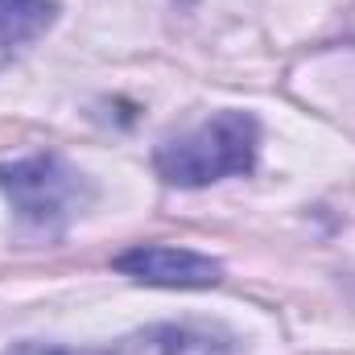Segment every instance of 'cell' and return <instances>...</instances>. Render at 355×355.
<instances>
[{
  "mask_svg": "<svg viewBox=\"0 0 355 355\" xmlns=\"http://www.w3.org/2000/svg\"><path fill=\"white\" fill-rule=\"evenodd\" d=\"M257 149H261V124L248 112H215L190 132L162 141L153 153V170L166 186L198 190L219 178L252 174Z\"/></svg>",
  "mask_w": 355,
  "mask_h": 355,
  "instance_id": "obj_1",
  "label": "cell"
},
{
  "mask_svg": "<svg viewBox=\"0 0 355 355\" xmlns=\"http://www.w3.org/2000/svg\"><path fill=\"white\" fill-rule=\"evenodd\" d=\"M0 194L25 223L67 227L91 207L95 186L58 153H29L17 162H0Z\"/></svg>",
  "mask_w": 355,
  "mask_h": 355,
  "instance_id": "obj_2",
  "label": "cell"
},
{
  "mask_svg": "<svg viewBox=\"0 0 355 355\" xmlns=\"http://www.w3.org/2000/svg\"><path fill=\"white\" fill-rule=\"evenodd\" d=\"M116 272L157 285V289H211L223 281V265L194 252V248H174V244H137L112 261Z\"/></svg>",
  "mask_w": 355,
  "mask_h": 355,
  "instance_id": "obj_3",
  "label": "cell"
},
{
  "mask_svg": "<svg viewBox=\"0 0 355 355\" xmlns=\"http://www.w3.org/2000/svg\"><path fill=\"white\" fill-rule=\"evenodd\" d=\"M240 343L223 327L202 322H153L116 343H103L99 355H236Z\"/></svg>",
  "mask_w": 355,
  "mask_h": 355,
  "instance_id": "obj_4",
  "label": "cell"
},
{
  "mask_svg": "<svg viewBox=\"0 0 355 355\" xmlns=\"http://www.w3.org/2000/svg\"><path fill=\"white\" fill-rule=\"evenodd\" d=\"M58 21V0H0V33L21 50Z\"/></svg>",
  "mask_w": 355,
  "mask_h": 355,
  "instance_id": "obj_5",
  "label": "cell"
},
{
  "mask_svg": "<svg viewBox=\"0 0 355 355\" xmlns=\"http://www.w3.org/2000/svg\"><path fill=\"white\" fill-rule=\"evenodd\" d=\"M4 355H99V347H71V343H37V339H25V343H12Z\"/></svg>",
  "mask_w": 355,
  "mask_h": 355,
  "instance_id": "obj_6",
  "label": "cell"
},
{
  "mask_svg": "<svg viewBox=\"0 0 355 355\" xmlns=\"http://www.w3.org/2000/svg\"><path fill=\"white\" fill-rule=\"evenodd\" d=\"M12 54H17V46H12V42H8V37L0 33V71H4L8 62H12Z\"/></svg>",
  "mask_w": 355,
  "mask_h": 355,
  "instance_id": "obj_7",
  "label": "cell"
}]
</instances>
